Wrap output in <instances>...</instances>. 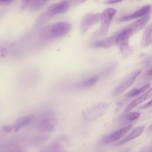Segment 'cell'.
I'll return each instance as SVG.
<instances>
[{
  "label": "cell",
  "mask_w": 152,
  "mask_h": 152,
  "mask_svg": "<svg viewBox=\"0 0 152 152\" xmlns=\"http://www.w3.org/2000/svg\"><path fill=\"white\" fill-rule=\"evenodd\" d=\"M71 28V25L68 22H56L44 27L40 31V36L45 40L57 39L66 35Z\"/></svg>",
  "instance_id": "6da1fadb"
},
{
  "label": "cell",
  "mask_w": 152,
  "mask_h": 152,
  "mask_svg": "<svg viewBox=\"0 0 152 152\" xmlns=\"http://www.w3.org/2000/svg\"><path fill=\"white\" fill-rule=\"evenodd\" d=\"M70 4L68 1H63L50 5L36 20V24L41 26L52 17L66 12L69 8Z\"/></svg>",
  "instance_id": "7a4b0ae2"
},
{
  "label": "cell",
  "mask_w": 152,
  "mask_h": 152,
  "mask_svg": "<svg viewBox=\"0 0 152 152\" xmlns=\"http://www.w3.org/2000/svg\"><path fill=\"white\" fill-rule=\"evenodd\" d=\"M134 33V31L129 26L117 33L115 43L118 46L122 56L124 57L129 56L131 52L129 40Z\"/></svg>",
  "instance_id": "3957f363"
},
{
  "label": "cell",
  "mask_w": 152,
  "mask_h": 152,
  "mask_svg": "<svg viewBox=\"0 0 152 152\" xmlns=\"http://www.w3.org/2000/svg\"><path fill=\"white\" fill-rule=\"evenodd\" d=\"M116 12L117 11L115 8H108L100 13L101 26L100 28L94 33V37L99 38L103 37L107 33L110 23Z\"/></svg>",
  "instance_id": "277c9868"
},
{
  "label": "cell",
  "mask_w": 152,
  "mask_h": 152,
  "mask_svg": "<svg viewBox=\"0 0 152 152\" xmlns=\"http://www.w3.org/2000/svg\"><path fill=\"white\" fill-rule=\"evenodd\" d=\"M109 107L106 102H98L86 107L83 112L84 118L87 120H94L102 116Z\"/></svg>",
  "instance_id": "5b68a950"
},
{
  "label": "cell",
  "mask_w": 152,
  "mask_h": 152,
  "mask_svg": "<svg viewBox=\"0 0 152 152\" xmlns=\"http://www.w3.org/2000/svg\"><path fill=\"white\" fill-rule=\"evenodd\" d=\"M142 70L140 69H135L130 72L128 75H126L115 88L113 91V96H116L124 91L126 90L135 81L136 78L141 74Z\"/></svg>",
  "instance_id": "8992f818"
},
{
  "label": "cell",
  "mask_w": 152,
  "mask_h": 152,
  "mask_svg": "<svg viewBox=\"0 0 152 152\" xmlns=\"http://www.w3.org/2000/svg\"><path fill=\"white\" fill-rule=\"evenodd\" d=\"M57 122L54 117L49 113H45L41 116L37 123V128L41 132H49L55 130Z\"/></svg>",
  "instance_id": "52a82bcc"
},
{
  "label": "cell",
  "mask_w": 152,
  "mask_h": 152,
  "mask_svg": "<svg viewBox=\"0 0 152 152\" xmlns=\"http://www.w3.org/2000/svg\"><path fill=\"white\" fill-rule=\"evenodd\" d=\"M132 125H129L110 134L105 135L101 138L100 141L103 144H109L118 141L126 135L132 128Z\"/></svg>",
  "instance_id": "ba28073f"
},
{
  "label": "cell",
  "mask_w": 152,
  "mask_h": 152,
  "mask_svg": "<svg viewBox=\"0 0 152 152\" xmlns=\"http://www.w3.org/2000/svg\"><path fill=\"white\" fill-rule=\"evenodd\" d=\"M100 21V13H88L83 18L81 26L80 31L82 34L86 33L90 27Z\"/></svg>",
  "instance_id": "9c48e42d"
},
{
  "label": "cell",
  "mask_w": 152,
  "mask_h": 152,
  "mask_svg": "<svg viewBox=\"0 0 152 152\" xmlns=\"http://www.w3.org/2000/svg\"><path fill=\"white\" fill-rule=\"evenodd\" d=\"M151 11V6L150 5H145L144 6L135 12L124 15L120 17L118 20L119 21H128L135 18H138L140 17H142L147 14H149Z\"/></svg>",
  "instance_id": "30bf717a"
},
{
  "label": "cell",
  "mask_w": 152,
  "mask_h": 152,
  "mask_svg": "<svg viewBox=\"0 0 152 152\" xmlns=\"http://www.w3.org/2000/svg\"><path fill=\"white\" fill-rule=\"evenodd\" d=\"M117 33L100 39L99 40L96 41L91 44V46L97 48H103V49H108L113 46L115 44L116 37Z\"/></svg>",
  "instance_id": "8fae6325"
},
{
  "label": "cell",
  "mask_w": 152,
  "mask_h": 152,
  "mask_svg": "<svg viewBox=\"0 0 152 152\" xmlns=\"http://www.w3.org/2000/svg\"><path fill=\"white\" fill-rule=\"evenodd\" d=\"M34 119V116L33 115H27L23 116H21L17 119L14 124L11 125L12 130L17 131L20 129L24 128L29 125Z\"/></svg>",
  "instance_id": "7c38bea8"
},
{
  "label": "cell",
  "mask_w": 152,
  "mask_h": 152,
  "mask_svg": "<svg viewBox=\"0 0 152 152\" xmlns=\"http://www.w3.org/2000/svg\"><path fill=\"white\" fill-rule=\"evenodd\" d=\"M48 2L47 1H24L21 5V9L37 11L42 9Z\"/></svg>",
  "instance_id": "4fadbf2b"
},
{
  "label": "cell",
  "mask_w": 152,
  "mask_h": 152,
  "mask_svg": "<svg viewBox=\"0 0 152 152\" xmlns=\"http://www.w3.org/2000/svg\"><path fill=\"white\" fill-rule=\"evenodd\" d=\"M151 94H152V90L151 88H150L148 90H147L146 91L144 92L139 97L136 98L135 100H132L131 103H129L127 105V106L126 107V108L125 109V112H128L130 111L131 109L135 107L136 106H137L138 105H139L140 104H141L145 100L150 99L151 96Z\"/></svg>",
  "instance_id": "5bb4252c"
},
{
  "label": "cell",
  "mask_w": 152,
  "mask_h": 152,
  "mask_svg": "<svg viewBox=\"0 0 152 152\" xmlns=\"http://www.w3.org/2000/svg\"><path fill=\"white\" fill-rule=\"evenodd\" d=\"M145 129V125H140L135 128H134L129 134H128L126 136H125L124 138H123L122 140H119L116 144V146L123 145L127 142L138 137L140 134L142 133Z\"/></svg>",
  "instance_id": "9a60e30c"
},
{
  "label": "cell",
  "mask_w": 152,
  "mask_h": 152,
  "mask_svg": "<svg viewBox=\"0 0 152 152\" xmlns=\"http://www.w3.org/2000/svg\"><path fill=\"white\" fill-rule=\"evenodd\" d=\"M150 12L146 15L141 17L139 20H137L134 23H132L131 25L129 26L132 29L134 33L141 30L142 28H143L146 24L148 23V21L150 20Z\"/></svg>",
  "instance_id": "2e32d148"
},
{
  "label": "cell",
  "mask_w": 152,
  "mask_h": 152,
  "mask_svg": "<svg viewBox=\"0 0 152 152\" xmlns=\"http://www.w3.org/2000/svg\"><path fill=\"white\" fill-rule=\"evenodd\" d=\"M99 76L98 75H94L90 77L86 78L85 80L79 82L77 84V87L78 88H86L90 87L94 85L98 81Z\"/></svg>",
  "instance_id": "e0dca14e"
},
{
  "label": "cell",
  "mask_w": 152,
  "mask_h": 152,
  "mask_svg": "<svg viewBox=\"0 0 152 152\" xmlns=\"http://www.w3.org/2000/svg\"><path fill=\"white\" fill-rule=\"evenodd\" d=\"M151 32H152V26L150 24L144 30L141 40V46L144 48L148 47L151 43Z\"/></svg>",
  "instance_id": "ac0fdd59"
},
{
  "label": "cell",
  "mask_w": 152,
  "mask_h": 152,
  "mask_svg": "<svg viewBox=\"0 0 152 152\" xmlns=\"http://www.w3.org/2000/svg\"><path fill=\"white\" fill-rule=\"evenodd\" d=\"M150 84L147 83V84L143 85L140 88H134V89L129 91L125 94V96L128 98H132V97H136L138 95L142 94L143 92H144L145 90H148V88L150 87Z\"/></svg>",
  "instance_id": "d6986e66"
},
{
  "label": "cell",
  "mask_w": 152,
  "mask_h": 152,
  "mask_svg": "<svg viewBox=\"0 0 152 152\" xmlns=\"http://www.w3.org/2000/svg\"><path fill=\"white\" fill-rule=\"evenodd\" d=\"M140 116V113L138 112H131L128 113L126 116L125 119L128 121H134L138 119Z\"/></svg>",
  "instance_id": "ffe728a7"
},
{
  "label": "cell",
  "mask_w": 152,
  "mask_h": 152,
  "mask_svg": "<svg viewBox=\"0 0 152 152\" xmlns=\"http://www.w3.org/2000/svg\"><path fill=\"white\" fill-rule=\"evenodd\" d=\"M115 65H112L107 68H106L103 71H102L101 72V75L103 77H105V76H107L109 75H110L112 72H113L114 69H115Z\"/></svg>",
  "instance_id": "44dd1931"
},
{
  "label": "cell",
  "mask_w": 152,
  "mask_h": 152,
  "mask_svg": "<svg viewBox=\"0 0 152 152\" xmlns=\"http://www.w3.org/2000/svg\"><path fill=\"white\" fill-rule=\"evenodd\" d=\"M7 49L5 46L0 45V58L5 56L7 54Z\"/></svg>",
  "instance_id": "7402d4cb"
},
{
  "label": "cell",
  "mask_w": 152,
  "mask_h": 152,
  "mask_svg": "<svg viewBox=\"0 0 152 152\" xmlns=\"http://www.w3.org/2000/svg\"><path fill=\"white\" fill-rule=\"evenodd\" d=\"M144 77L145 78V80H151V69L150 68L149 69H148L146 72L144 74Z\"/></svg>",
  "instance_id": "603a6c76"
},
{
  "label": "cell",
  "mask_w": 152,
  "mask_h": 152,
  "mask_svg": "<svg viewBox=\"0 0 152 152\" xmlns=\"http://www.w3.org/2000/svg\"><path fill=\"white\" fill-rule=\"evenodd\" d=\"M151 106V100H150L148 102H147L145 104H143L142 105H141L140 107H139V109H146V108H148L149 107H150Z\"/></svg>",
  "instance_id": "cb8c5ba5"
},
{
  "label": "cell",
  "mask_w": 152,
  "mask_h": 152,
  "mask_svg": "<svg viewBox=\"0 0 152 152\" xmlns=\"http://www.w3.org/2000/svg\"><path fill=\"white\" fill-rule=\"evenodd\" d=\"M2 129H3L4 131H5V132H10L12 130L11 125H6L4 126Z\"/></svg>",
  "instance_id": "d4e9b609"
},
{
  "label": "cell",
  "mask_w": 152,
  "mask_h": 152,
  "mask_svg": "<svg viewBox=\"0 0 152 152\" xmlns=\"http://www.w3.org/2000/svg\"><path fill=\"white\" fill-rule=\"evenodd\" d=\"M12 1H0V5L7 6L12 3Z\"/></svg>",
  "instance_id": "484cf974"
},
{
  "label": "cell",
  "mask_w": 152,
  "mask_h": 152,
  "mask_svg": "<svg viewBox=\"0 0 152 152\" xmlns=\"http://www.w3.org/2000/svg\"><path fill=\"white\" fill-rule=\"evenodd\" d=\"M122 2V1H106L104 2L106 4H115V3H119Z\"/></svg>",
  "instance_id": "4316f807"
},
{
  "label": "cell",
  "mask_w": 152,
  "mask_h": 152,
  "mask_svg": "<svg viewBox=\"0 0 152 152\" xmlns=\"http://www.w3.org/2000/svg\"><path fill=\"white\" fill-rule=\"evenodd\" d=\"M7 152H25L24 151H23L22 150H20V149H12V150H10Z\"/></svg>",
  "instance_id": "83f0119b"
},
{
  "label": "cell",
  "mask_w": 152,
  "mask_h": 152,
  "mask_svg": "<svg viewBox=\"0 0 152 152\" xmlns=\"http://www.w3.org/2000/svg\"><path fill=\"white\" fill-rule=\"evenodd\" d=\"M97 152H103L102 151H97Z\"/></svg>",
  "instance_id": "f1b7e54d"
},
{
  "label": "cell",
  "mask_w": 152,
  "mask_h": 152,
  "mask_svg": "<svg viewBox=\"0 0 152 152\" xmlns=\"http://www.w3.org/2000/svg\"><path fill=\"white\" fill-rule=\"evenodd\" d=\"M64 152H66V151H64Z\"/></svg>",
  "instance_id": "f546056e"
}]
</instances>
